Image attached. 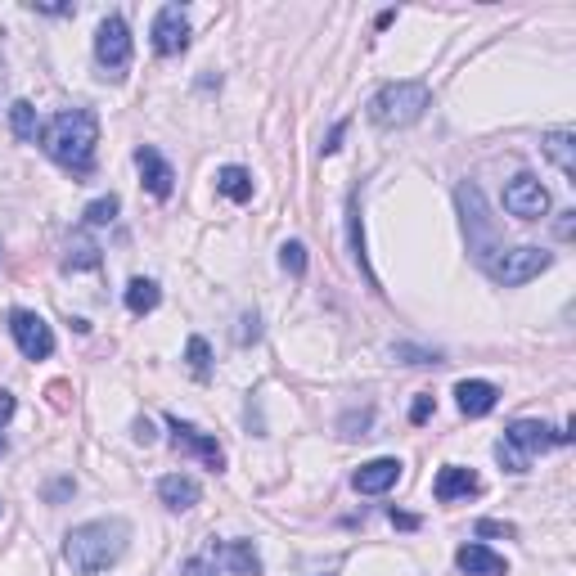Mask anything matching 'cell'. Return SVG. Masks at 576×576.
<instances>
[{
	"mask_svg": "<svg viewBox=\"0 0 576 576\" xmlns=\"http://www.w3.org/2000/svg\"><path fill=\"white\" fill-rule=\"evenodd\" d=\"M549 266H554V252L531 248V243H522V248H495L491 257L482 261V270H486V275H491L500 288H518V284H527V279L545 275Z\"/></svg>",
	"mask_w": 576,
	"mask_h": 576,
	"instance_id": "cell-6",
	"label": "cell"
},
{
	"mask_svg": "<svg viewBox=\"0 0 576 576\" xmlns=\"http://www.w3.org/2000/svg\"><path fill=\"white\" fill-rule=\"evenodd\" d=\"M392 522H396V527H405V531L419 527V518H410V513H396V509H392Z\"/></svg>",
	"mask_w": 576,
	"mask_h": 576,
	"instance_id": "cell-37",
	"label": "cell"
},
{
	"mask_svg": "<svg viewBox=\"0 0 576 576\" xmlns=\"http://www.w3.org/2000/svg\"><path fill=\"white\" fill-rule=\"evenodd\" d=\"M153 50L158 54H180L189 45V9L185 5H162L158 14H153Z\"/></svg>",
	"mask_w": 576,
	"mask_h": 576,
	"instance_id": "cell-12",
	"label": "cell"
},
{
	"mask_svg": "<svg viewBox=\"0 0 576 576\" xmlns=\"http://www.w3.org/2000/svg\"><path fill=\"white\" fill-rule=\"evenodd\" d=\"M432 410H437V405H432V396H428V392H423V396H419V401H414V405H410V419H414V423H423V419H428V414H432Z\"/></svg>",
	"mask_w": 576,
	"mask_h": 576,
	"instance_id": "cell-31",
	"label": "cell"
},
{
	"mask_svg": "<svg viewBox=\"0 0 576 576\" xmlns=\"http://www.w3.org/2000/svg\"><path fill=\"white\" fill-rule=\"evenodd\" d=\"M216 194H225L230 203H248V198H252V171L221 167V171H216Z\"/></svg>",
	"mask_w": 576,
	"mask_h": 576,
	"instance_id": "cell-22",
	"label": "cell"
},
{
	"mask_svg": "<svg viewBox=\"0 0 576 576\" xmlns=\"http://www.w3.org/2000/svg\"><path fill=\"white\" fill-rule=\"evenodd\" d=\"M0 455H5V432H0Z\"/></svg>",
	"mask_w": 576,
	"mask_h": 576,
	"instance_id": "cell-41",
	"label": "cell"
},
{
	"mask_svg": "<svg viewBox=\"0 0 576 576\" xmlns=\"http://www.w3.org/2000/svg\"><path fill=\"white\" fill-rule=\"evenodd\" d=\"M95 144H99V117L90 108H63L41 126V149L59 167L86 176L95 167Z\"/></svg>",
	"mask_w": 576,
	"mask_h": 576,
	"instance_id": "cell-2",
	"label": "cell"
},
{
	"mask_svg": "<svg viewBox=\"0 0 576 576\" xmlns=\"http://www.w3.org/2000/svg\"><path fill=\"white\" fill-rule=\"evenodd\" d=\"M99 266V248L86 239V234H77L68 248V270H95Z\"/></svg>",
	"mask_w": 576,
	"mask_h": 576,
	"instance_id": "cell-23",
	"label": "cell"
},
{
	"mask_svg": "<svg viewBox=\"0 0 576 576\" xmlns=\"http://www.w3.org/2000/svg\"><path fill=\"white\" fill-rule=\"evenodd\" d=\"M135 167H140L144 189H149L153 198H171V189H176V171H171V162L162 158L153 144H140V149H135Z\"/></svg>",
	"mask_w": 576,
	"mask_h": 576,
	"instance_id": "cell-13",
	"label": "cell"
},
{
	"mask_svg": "<svg viewBox=\"0 0 576 576\" xmlns=\"http://www.w3.org/2000/svg\"><path fill=\"white\" fill-rule=\"evenodd\" d=\"M72 491H77V486H72V477H63V482L50 486V500H63V495H72Z\"/></svg>",
	"mask_w": 576,
	"mask_h": 576,
	"instance_id": "cell-34",
	"label": "cell"
},
{
	"mask_svg": "<svg viewBox=\"0 0 576 576\" xmlns=\"http://www.w3.org/2000/svg\"><path fill=\"white\" fill-rule=\"evenodd\" d=\"M167 432H171V446L185 450V455H198L207 468H212V473H221V468H225V450L216 446V437L198 432L194 423H185V419H176V414H171V419H167Z\"/></svg>",
	"mask_w": 576,
	"mask_h": 576,
	"instance_id": "cell-11",
	"label": "cell"
},
{
	"mask_svg": "<svg viewBox=\"0 0 576 576\" xmlns=\"http://www.w3.org/2000/svg\"><path fill=\"white\" fill-rule=\"evenodd\" d=\"M392 356H405V365H432L437 360V351H419V347H392Z\"/></svg>",
	"mask_w": 576,
	"mask_h": 576,
	"instance_id": "cell-28",
	"label": "cell"
},
{
	"mask_svg": "<svg viewBox=\"0 0 576 576\" xmlns=\"http://www.w3.org/2000/svg\"><path fill=\"white\" fill-rule=\"evenodd\" d=\"M14 410H18L14 392H0V423H9V419H14Z\"/></svg>",
	"mask_w": 576,
	"mask_h": 576,
	"instance_id": "cell-33",
	"label": "cell"
},
{
	"mask_svg": "<svg viewBox=\"0 0 576 576\" xmlns=\"http://www.w3.org/2000/svg\"><path fill=\"white\" fill-rule=\"evenodd\" d=\"M0 95H5V63H0Z\"/></svg>",
	"mask_w": 576,
	"mask_h": 576,
	"instance_id": "cell-40",
	"label": "cell"
},
{
	"mask_svg": "<svg viewBox=\"0 0 576 576\" xmlns=\"http://www.w3.org/2000/svg\"><path fill=\"white\" fill-rule=\"evenodd\" d=\"M482 491V477L473 473V468H459V464H446L437 473V482H432V495H437L441 504H455V500H468V495Z\"/></svg>",
	"mask_w": 576,
	"mask_h": 576,
	"instance_id": "cell-15",
	"label": "cell"
},
{
	"mask_svg": "<svg viewBox=\"0 0 576 576\" xmlns=\"http://www.w3.org/2000/svg\"><path fill=\"white\" fill-rule=\"evenodd\" d=\"M158 302H162V288L153 284V279L135 275L131 284H126V311H131V315H149V311H158Z\"/></svg>",
	"mask_w": 576,
	"mask_h": 576,
	"instance_id": "cell-20",
	"label": "cell"
},
{
	"mask_svg": "<svg viewBox=\"0 0 576 576\" xmlns=\"http://www.w3.org/2000/svg\"><path fill=\"white\" fill-rule=\"evenodd\" d=\"M27 9H32V14H50V18H68V14H77L72 5H36V0H32Z\"/></svg>",
	"mask_w": 576,
	"mask_h": 576,
	"instance_id": "cell-32",
	"label": "cell"
},
{
	"mask_svg": "<svg viewBox=\"0 0 576 576\" xmlns=\"http://www.w3.org/2000/svg\"><path fill=\"white\" fill-rule=\"evenodd\" d=\"M342 131H347V122H338V126H333V131H329V140H324V153H333V149H338Z\"/></svg>",
	"mask_w": 576,
	"mask_h": 576,
	"instance_id": "cell-35",
	"label": "cell"
},
{
	"mask_svg": "<svg viewBox=\"0 0 576 576\" xmlns=\"http://www.w3.org/2000/svg\"><path fill=\"white\" fill-rule=\"evenodd\" d=\"M117 212H122V198H117V194H104V198H95V203L86 207V225H113Z\"/></svg>",
	"mask_w": 576,
	"mask_h": 576,
	"instance_id": "cell-24",
	"label": "cell"
},
{
	"mask_svg": "<svg viewBox=\"0 0 576 576\" xmlns=\"http://www.w3.org/2000/svg\"><path fill=\"white\" fill-rule=\"evenodd\" d=\"M158 500L167 504L171 513H185L203 500V486H198V477H189V473H167L158 482Z\"/></svg>",
	"mask_w": 576,
	"mask_h": 576,
	"instance_id": "cell-16",
	"label": "cell"
},
{
	"mask_svg": "<svg viewBox=\"0 0 576 576\" xmlns=\"http://www.w3.org/2000/svg\"><path fill=\"white\" fill-rule=\"evenodd\" d=\"M432 90L423 81H387L369 95V122L383 126V131H396V126H410L428 113Z\"/></svg>",
	"mask_w": 576,
	"mask_h": 576,
	"instance_id": "cell-4",
	"label": "cell"
},
{
	"mask_svg": "<svg viewBox=\"0 0 576 576\" xmlns=\"http://www.w3.org/2000/svg\"><path fill=\"white\" fill-rule=\"evenodd\" d=\"M455 203H459V216H464L468 252H473V261L482 266V261L500 248V243H495V225H491V216H486V198H482V189H477L473 180H464V185L455 189Z\"/></svg>",
	"mask_w": 576,
	"mask_h": 576,
	"instance_id": "cell-7",
	"label": "cell"
},
{
	"mask_svg": "<svg viewBox=\"0 0 576 576\" xmlns=\"http://www.w3.org/2000/svg\"><path fill=\"white\" fill-rule=\"evenodd\" d=\"M477 531H482V536H500V531H504V536H509L513 527H504V522H482V527H477Z\"/></svg>",
	"mask_w": 576,
	"mask_h": 576,
	"instance_id": "cell-36",
	"label": "cell"
},
{
	"mask_svg": "<svg viewBox=\"0 0 576 576\" xmlns=\"http://www.w3.org/2000/svg\"><path fill=\"white\" fill-rule=\"evenodd\" d=\"M9 333H14L18 351H23L27 360L54 356V333H50V324H45L36 311H23V306H14V311H9Z\"/></svg>",
	"mask_w": 576,
	"mask_h": 576,
	"instance_id": "cell-10",
	"label": "cell"
},
{
	"mask_svg": "<svg viewBox=\"0 0 576 576\" xmlns=\"http://www.w3.org/2000/svg\"><path fill=\"white\" fill-rule=\"evenodd\" d=\"M135 441H144V446H149V441H153V428H149V423H135Z\"/></svg>",
	"mask_w": 576,
	"mask_h": 576,
	"instance_id": "cell-38",
	"label": "cell"
},
{
	"mask_svg": "<svg viewBox=\"0 0 576 576\" xmlns=\"http://www.w3.org/2000/svg\"><path fill=\"white\" fill-rule=\"evenodd\" d=\"M459 396V410L468 414V419H482V414L495 410V401H500V387L486 383V378H464V383L455 387Z\"/></svg>",
	"mask_w": 576,
	"mask_h": 576,
	"instance_id": "cell-18",
	"label": "cell"
},
{
	"mask_svg": "<svg viewBox=\"0 0 576 576\" xmlns=\"http://www.w3.org/2000/svg\"><path fill=\"white\" fill-rule=\"evenodd\" d=\"M455 563H459V572H468V576H509V563H504V554H495V549L477 545V540L459 545Z\"/></svg>",
	"mask_w": 576,
	"mask_h": 576,
	"instance_id": "cell-17",
	"label": "cell"
},
{
	"mask_svg": "<svg viewBox=\"0 0 576 576\" xmlns=\"http://www.w3.org/2000/svg\"><path fill=\"white\" fill-rule=\"evenodd\" d=\"M279 261H284V270L288 275H306V248L302 243H284V248H279Z\"/></svg>",
	"mask_w": 576,
	"mask_h": 576,
	"instance_id": "cell-27",
	"label": "cell"
},
{
	"mask_svg": "<svg viewBox=\"0 0 576 576\" xmlns=\"http://www.w3.org/2000/svg\"><path fill=\"white\" fill-rule=\"evenodd\" d=\"M347 230H351V252H356V261L365 266V230H360V207H356V194H351V207H347Z\"/></svg>",
	"mask_w": 576,
	"mask_h": 576,
	"instance_id": "cell-26",
	"label": "cell"
},
{
	"mask_svg": "<svg viewBox=\"0 0 576 576\" xmlns=\"http://www.w3.org/2000/svg\"><path fill=\"white\" fill-rule=\"evenodd\" d=\"M572 216L576 212H563V221H558V234H563V239H572Z\"/></svg>",
	"mask_w": 576,
	"mask_h": 576,
	"instance_id": "cell-39",
	"label": "cell"
},
{
	"mask_svg": "<svg viewBox=\"0 0 576 576\" xmlns=\"http://www.w3.org/2000/svg\"><path fill=\"white\" fill-rule=\"evenodd\" d=\"M261 558L252 540H207L203 554L185 558V576H257Z\"/></svg>",
	"mask_w": 576,
	"mask_h": 576,
	"instance_id": "cell-5",
	"label": "cell"
},
{
	"mask_svg": "<svg viewBox=\"0 0 576 576\" xmlns=\"http://www.w3.org/2000/svg\"><path fill=\"white\" fill-rule=\"evenodd\" d=\"M572 432L567 428H549V423H536V419H518L504 428V437L495 441V459H500L509 473H527L531 459L545 455L554 446H567Z\"/></svg>",
	"mask_w": 576,
	"mask_h": 576,
	"instance_id": "cell-3",
	"label": "cell"
},
{
	"mask_svg": "<svg viewBox=\"0 0 576 576\" xmlns=\"http://www.w3.org/2000/svg\"><path fill=\"white\" fill-rule=\"evenodd\" d=\"M257 338H261V320H257V315H243V320H239V342L248 347V342H257Z\"/></svg>",
	"mask_w": 576,
	"mask_h": 576,
	"instance_id": "cell-30",
	"label": "cell"
},
{
	"mask_svg": "<svg viewBox=\"0 0 576 576\" xmlns=\"http://www.w3.org/2000/svg\"><path fill=\"white\" fill-rule=\"evenodd\" d=\"M9 131H14L23 144L41 140V117H36V108L27 104V99H14V104H9Z\"/></svg>",
	"mask_w": 576,
	"mask_h": 576,
	"instance_id": "cell-21",
	"label": "cell"
},
{
	"mask_svg": "<svg viewBox=\"0 0 576 576\" xmlns=\"http://www.w3.org/2000/svg\"><path fill=\"white\" fill-rule=\"evenodd\" d=\"M504 207H509V216H518V221H540V216L549 212V189L540 185L531 171H518V176L504 185Z\"/></svg>",
	"mask_w": 576,
	"mask_h": 576,
	"instance_id": "cell-9",
	"label": "cell"
},
{
	"mask_svg": "<svg viewBox=\"0 0 576 576\" xmlns=\"http://www.w3.org/2000/svg\"><path fill=\"white\" fill-rule=\"evenodd\" d=\"M369 419H374V414L369 410H360V414H347V419H342V437H365V428H369Z\"/></svg>",
	"mask_w": 576,
	"mask_h": 576,
	"instance_id": "cell-29",
	"label": "cell"
},
{
	"mask_svg": "<svg viewBox=\"0 0 576 576\" xmlns=\"http://www.w3.org/2000/svg\"><path fill=\"white\" fill-rule=\"evenodd\" d=\"M126 545H131V522L126 518L81 522V527H72L63 536V563L81 576H95V572H108L126 554Z\"/></svg>",
	"mask_w": 576,
	"mask_h": 576,
	"instance_id": "cell-1",
	"label": "cell"
},
{
	"mask_svg": "<svg viewBox=\"0 0 576 576\" xmlns=\"http://www.w3.org/2000/svg\"><path fill=\"white\" fill-rule=\"evenodd\" d=\"M95 63L108 81H122L131 68V27L122 14H108L95 32Z\"/></svg>",
	"mask_w": 576,
	"mask_h": 576,
	"instance_id": "cell-8",
	"label": "cell"
},
{
	"mask_svg": "<svg viewBox=\"0 0 576 576\" xmlns=\"http://www.w3.org/2000/svg\"><path fill=\"white\" fill-rule=\"evenodd\" d=\"M396 482H401V459H392V455L369 459V464H360L356 477H351V486H356L360 495H383V491H392Z\"/></svg>",
	"mask_w": 576,
	"mask_h": 576,
	"instance_id": "cell-14",
	"label": "cell"
},
{
	"mask_svg": "<svg viewBox=\"0 0 576 576\" xmlns=\"http://www.w3.org/2000/svg\"><path fill=\"white\" fill-rule=\"evenodd\" d=\"M185 360H189V369H194V378H207V374H212V351H207L203 338H189Z\"/></svg>",
	"mask_w": 576,
	"mask_h": 576,
	"instance_id": "cell-25",
	"label": "cell"
},
{
	"mask_svg": "<svg viewBox=\"0 0 576 576\" xmlns=\"http://www.w3.org/2000/svg\"><path fill=\"white\" fill-rule=\"evenodd\" d=\"M540 149H545V158L554 162L567 180H576V144H572V135H567V131H549V135H540Z\"/></svg>",
	"mask_w": 576,
	"mask_h": 576,
	"instance_id": "cell-19",
	"label": "cell"
}]
</instances>
